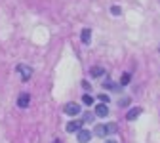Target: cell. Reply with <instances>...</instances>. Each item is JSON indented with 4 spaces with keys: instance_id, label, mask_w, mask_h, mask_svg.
<instances>
[{
    "instance_id": "cell-1",
    "label": "cell",
    "mask_w": 160,
    "mask_h": 143,
    "mask_svg": "<svg viewBox=\"0 0 160 143\" xmlns=\"http://www.w3.org/2000/svg\"><path fill=\"white\" fill-rule=\"evenodd\" d=\"M114 132H116V124H114V122L97 124V126L93 128V134H95L97 137H107V135H111V134H114Z\"/></svg>"
},
{
    "instance_id": "cell-2",
    "label": "cell",
    "mask_w": 160,
    "mask_h": 143,
    "mask_svg": "<svg viewBox=\"0 0 160 143\" xmlns=\"http://www.w3.org/2000/svg\"><path fill=\"white\" fill-rule=\"evenodd\" d=\"M29 103H31V94H27V92L19 94V97H17V107L19 109H27Z\"/></svg>"
},
{
    "instance_id": "cell-3",
    "label": "cell",
    "mask_w": 160,
    "mask_h": 143,
    "mask_svg": "<svg viewBox=\"0 0 160 143\" xmlns=\"http://www.w3.org/2000/svg\"><path fill=\"white\" fill-rule=\"evenodd\" d=\"M90 139H92V132H90V130L80 128V130L76 132V141H78V143H88Z\"/></svg>"
},
{
    "instance_id": "cell-4",
    "label": "cell",
    "mask_w": 160,
    "mask_h": 143,
    "mask_svg": "<svg viewBox=\"0 0 160 143\" xmlns=\"http://www.w3.org/2000/svg\"><path fill=\"white\" fill-rule=\"evenodd\" d=\"M63 111H65L67 115L74 116V115H78V113H80V105H78V103H67V105L63 107Z\"/></svg>"
},
{
    "instance_id": "cell-5",
    "label": "cell",
    "mask_w": 160,
    "mask_h": 143,
    "mask_svg": "<svg viewBox=\"0 0 160 143\" xmlns=\"http://www.w3.org/2000/svg\"><path fill=\"white\" fill-rule=\"evenodd\" d=\"M95 116H99V118H105L107 115H109V107L105 105V103H99L97 107H95V113H93Z\"/></svg>"
},
{
    "instance_id": "cell-6",
    "label": "cell",
    "mask_w": 160,
    "mask_h": 143,
    "mask_svg": "<svg viewBox=\"0 0 160 143\" xmlns=\"http://www.w3.org/2000/svg\"><path fill=\"white\" fill-rule=\"evenodd\" d=\"M80 128H82V122H80V120H71L69 124H67V128H65V130H67L69 134H72V132H78Z\"/></svg>"
},
{
    "instance_id": "cell-7",
    "label": "cell",
    "mask_w": 160,
    "mask_h": 143,
    "mask_svg": "<svg viewBox=\"0 0 160 143\" xmlns=\"http://www.w3.org/2000/svg\"><path fill=\"white\" fill-rule=\"evenodd\" d=\"M141 111H143L141 107H132V109L126 113V118H128V120H135L139 115H141Z\"/></svg>"
},
{
    "instance_id": "cell-8",
    "label": "cell",
    "mask_w": 160,
    "mask_h": 143,
    "mask_svg": "<svg viewBox=\"0 0 160 143\" xmlns=\"http://www.w3.org/2000/svg\"><path fill=\"white\" fill-rule=\"evenodd\" d=\"M17 71L23 74V80H29L31 74H32V69L31 67H25V65H17Z\"/></svg>"
},
{
    "instance_id": "cell-9",
    "label": "cell",
    "mask_w": 160,
    "mask_h": 143,
    "mask_svg": "<svg viewBox=\"0 0 160 143\" xmlns=\"http://www.w3.org/2000/svg\"><path fill=\"white\" fill-rule=\"evenodd\" d=\"M103 88H107V90H114V92H122V86L120 84H116V82H111V80H105V82L101 84Z\"/></svg>"
},
{
    "instance_id": "cell-10",
    "label": "cell",
    "mask_w": 160,
    "mask_h": 143,
    "mask_svg": "<svg viewBox=\"0 0 160 143\" xmlns=\"http://www.w3.org/2000/svg\"><path fill=\"white\" fill-rule=\"evenodd\" d=\"M80 40H82L84 44H90V40H92V31H90V29H84L82 34H80Z\"/></svg>"
},
{
    "instance_id": "cell-11",
    "label": "cell",
    "mask_w": 160,
    "mask_h": 143,
    "mask_svg": "<svg viewBox=\"0 0 160 143\" xmlns=\"http://www.w3.org/2000/svg\"><path fill=\"white\" fill-rule=\"evenodd\" d=\"M90 74L95 76V78H99V76H103V74H105V69H103V67H92Z\"/></svg>"
},
{
    "instance_id": "cell-12",
    "label": "cell",
    "mask_w": 160,
    "mask_h": 143,
    "mask_svg": "<svg viewBox=\"0 0 160 143\" xmlns=\"http://www.w3.org/2000/svg\"><path fill=\"white\" fill-rule=\"evenodd\" d=\"M130 80H132V74H130V73H124L122 78H120V86H128Z\"/></svg>"
},
{
    "instance_id": "cell-13",
    "label": "cell",
    "mask_w": 160,
    "mask_h": 143,
    "mask_svg": "<svg viewBox=\"0 0 160 143\" xmlns=\"http://www.w3.org/2000/svg\"><path fill=\"white\" fill-rule=\"evenodd\" d=\"M82 101H84L86 105H92V103H93V97H92L90 94H84V95H82Z\"/></svg>"
},
{
    "instance_id": "cell-14",
    "label": "cell",
    "mask_w": 160,
    "mask_h": 143,
    "mask_svg": "<svg viewBox=\"0 0 160 143\" xmlns=\"http://www.w3.org/2000/svg\"><path fill=\"white\" fill-rule=\"evenodd\" d=\"M97 99H99V103H105V105L109 103V95H107V94H99Z\"/></svg>"
},
{
    "instance_id": "cell-15",
    "label": "cell",
    "mask_w": 160,
    "mask_h": 143,
    "mask_svg": "<svg viewBox=\"0 0 160 143\" xmlns=\"http://www.w3.org/2000/svg\"><path fill=\"white\" fill-rule=\"evenodd\" d=\"M93 116H95L93 113H86V115H84V120H82V124H86V122H92Z\"/></svg>"
},
{
    "instance_id": "cell-16",
    "label": "cell",
    "mask_w": 160,
    "mask_h": 143,
    "mask_svg": "<svg viewBox=\"0 0 160 143\" xmlns=\"http://www.w3.org/2000/svg\"><path fill=\"white\" fill-rule=\"evenodd\" d=\"M111 13H112V15H120V13H122V10H120L118 6H112V8H111Z\"/></svg>"
},
{
    "instance_id": "cell-17",
    "label": "cell",
    "mask_w": 160,
    "mask_h": 143,
    "mask_svg": "<svg viewBox=\"0 0 160 143\" xmlns=\"http://www.w3.org/2000/svg\"><path fill=\"white\" fill-rule=\"evenodd\" d=\"M82 88H84L86 92H90V90H92V84L88 82V80H82Z\"/></svg>"
},
{
    "instance_id": "cell-18",
    "label": "cell",
    "mask_w": 160,
    "mask_h": 143,
    "mask_svg": "<svg viewBox=\"0 0 160 143\" xmlns=\"http://www.w3.org/2000/svg\"><path fill=\"white\" fill-rule=\"evenodd\" d=\"M105 143H118V141H116V139H107Z\"/></svg>"
},
{
    "instance_id": "cell-19",
    "label": "cell",
    "mask_w": 160,
    "mask_h": 143,
    "mask_svg": "<svg viewBox=\"0 0 160 143\" xmlns=\"http://www.w3.org/2000/svg\"><path fill=\"white\" fill-rule=\"evenodd\" d=\"M53 143H61V141H59V139H55V141H53Z\"/></svg>"
}]
</instances>
